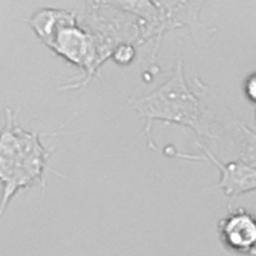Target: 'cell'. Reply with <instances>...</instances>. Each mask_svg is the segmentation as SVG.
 <instances>
[{
  "label": "cell",
  "instance_id": "4",
  "mask_svg": "<svg viewBox=\"0 0 256 256\" xmlns=\"http://www.w3.org/2000/svg\"><path fill=\"white\" fill-rule=\"evenodd\" d=\"M216 230L228 250L242 256H256V216L247 209H230L218 221Z\"/></svg>",
  "mask_w": 256,
  "mask_h": 256
},
{
  "label": "cell",
  "instance_id": "7",
  "mask_svg": "<svg viewBox=\"0 0 256 256\" xmlns=\"http://www.w3.org/2000/svg\"><path fill=\"white\" fill-rule=\"evenodd\" d=\"M236 142L240 160L256 168V132L238 122L236 124Z\"/></svg>",
  "mask_w": 256,
  "mask_h": 256
},
{
  "label": "cell",
  "instance_id": "1",
  "mask_svg": "<svg viewBox=\"0 0 256 256\" xmlns=\"http://www.w3.org/2000/svg\"><path fill=\"white\" fill-rule=\"evenodd\" d=\"M49 157L50 150L43 145L42 134L18 126L14 112L6 108L0 128V216L20 190L37 184L44 188Z\"/></svg>",
  "mask_w": 256,
  "mask_h": 256
},
{
  "label": "cell",
  "instance_id": "9",
  "mask_svg": "<svg viewBox=\"0 0 256 256\" xmlns=\"http://www.w3.org/2000/svg\"><path fill=\"white\" fill-rule=\"evenodd\" d=\"M246 98L256 106V72L250 74L246 80H244V86H242Z\"/></svg>",
  "mask_w": 256,
  "mask_h": 256
},
{
  "label": "cell",
  "instance_id": "8",
  "mask_svg": "<svg viewBox=\"0 0 256 256\" xmlns=\"http://www.w3.org/2000/svg\"><path fill=\"white\" fill-rule=\"evenodd\" d=\"M134 55H136V50H134L133 44H130V43L116 44L113 49V54H112L114 62L119 64V66H128V64L134 60Z\"/></svg>",
  "mask_w": 256,
  "mask_h": 256
},
{
  "label": "cell",
  "instance_id": "6",
  "mask_svg": "<svg viewBox=\"0 0 256 256\" xmlns=\"http://www.w3.org/2000/svg\"><path fill=\"white\" fill-rule=\"evenodd\" d=\"M26 23L32 28L37 38L49 48L62 28L78 24V20L75 11L58 10V8H42L32 14L26 20Z\"/></svg>",
  "mask_w": 256,
  "mask_h": 256
},
{
  "label": "cell",
  "instance_id": "10",
  "mask_svg": "<svg viewBox=\"0 0 256 256\" xmlns=\"http://www.w3.org/2000/svg\"><path fill=\"white\" fill-rule=\"evenodd\" d=\"M254 116H256V112H254ZM254 120H256V118H254Z\"/></svg>",
  "mask_w": 256,
  "mask_h": 256
},
{
  "label": "cell",
  "instance_id": "2",
  "mask_svg": "<svg viewBox=\"0 0 256 256\" xmlns=\"http://www.w3.org/2000/svg\"><path fill=\"white\" fill-rule=\"evenodd\" d=\"M130 107L139 116L146 119L145 130L151 148H154V144L150 133L154 120L188 126L200 136H212L204 122L206 107L200 100V93L188 86L183 72V61L180 58L177 60L171 78L165 84L146 96L130 101Z\"/></svg>",
  "mask_w": 256,
  "mask_h": 256
},
{
  "label": "cell",
  "instance_id": "5",
  "mask_svg": "<svg viewBox=\"0 0 256 256\" xmlns=\"http://www.w3.org/2000/svg\"><path fill=\"white\" fill-rule=\"evenodd\" d=\"M158 11L168 29L188 28L192 32L200 30L204 24L200 22V10L204 0H150Z\"/></svg>",
  "mask_w": 256,
  "mask_h": 256
},
{
  "label": "cell",
  "instance_id": "3",
  "mask_svg": "<svg viewBox=\"0 0 256 256\" xmlns=\"http://www.w3.org/2000/svg\"><path fill=\"white\" fill-rule=\"evenodd\" d=\"M202 150V154H184L166 146L165 150L171 151L172 157L186 158V160H198V162H210L220 171V182L214 186L222 190L226 197H240L242 194L256 190V168L242 162V160H234V162H221L214 156V152L203 144H197Z\"/></svg>",
  "mask_w": 256,
  "mask_h": 256
}]
</instances>
